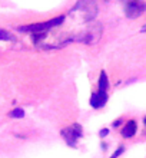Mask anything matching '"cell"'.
<instances>
[{"mask_svg": "<svg viewBox=\"0 0 146 158\" xmlns=\"http://www.w3.org/2000/svg\"><path fill=\"white\" fill-rule=\"evenodd\" d=\"M65 22V16L60 15L57 17H52L46 22H39V23H30V25L20 26L19 30L20 32H26V33H39V32H47V30L53 29L56 26H60Z\"/></svg>", "mask_w": 146, "mask_h": 158, "instance_id": "1", "label": "cell"}, {"mask_svg": "<svg viewBox=\"0 0 146 158\" xmlns=\"http://www.w3.org/2000/svg\"><path fill=\"white\" fill-rule=\"evenodd\" d=\"M60 135H62V138L65 139V142H66L67 145L72 147V148H76L77 147V141L83 137V128H82L80 124L75 122V124L63 128L60 131Z\"/></svg>", "mask_w": 146, "mask_h": 158, "instance_id": "2", "label": "cell"}, {"mask_svg": "<svg viewBox=\"0 0 146 158\" xmlns=\"http://www.w3.org/2000/svg\"><path fill=\"white\" fill-rule=\"evenodd\" d=\"M123 4L125 16L128 19H138L146 12V3L143 0H120Z\"/></svg>", "mask_w": 146, "mask_h": 158, "instance_id": "3", "label": "cell"}, {"mask_svg": "<svg viewBox=\"0 0 146 158\" xmlns=\"http://www.w3.org/2000/svg\"><path fill=\"white\" fill-rule=\"evenodd\" d=\"M75 10H80L82 12L85 22H92L97 15L96 0H77V3L73 7V12Z\"/></svg>", "mask_w": 146, "mask_h": 158, "instance_id": "4", "label": "cell"}, {"mask_svg": "<svg viewBox=\"0 0 146 158\" xmlns=\"http://www.w3.org/2000/svg\"><path fill=\"white\" fill-rule=\"evenodd\" d=\"M100 36H102V27H100V25H95L92 26V29L86 30L83 36L79 38V40L82 43H86V45H95L100 39Z\"/></svg>", "mask_w": 146, "mask_h": 158, "instance_id": "5", "label": "cell"}, {"mask_svg": "<svg viewBox=\"0 0 146 158\" xmlns=\"http://www.w3.org/2000/svg\"><path fill=\"white\" fill-rule=\"evenodd\" d=\"M108 99H109V95L108 92H93L90 95V106L93 109H100L103 108L105 105L108 104Z\"/></svg>", "mask_w": 146, "mask_h": 158, "instance_id": "6", "label": "cell"}, {"mask_svg": "<svg viewBox=\"0 0 146 158\" xmlns=\"http://www.w3.org/2000/svg\"><path fill=\"white\" fill-rule=\"evenodd\" d=\"M138 131V124L135 119H129L128 122L125 124V127L122 128V137L123 138H132L135 137V134Z\"/></svg>", "mask_w": 146, "mask_h": 158, "instance_id": "7", "label": "cell"}, {"mask_svg": "<svg viewBox=\"0 0 146 158\" xmlns=\"http://www.w3.org/2000/svg\"><path fill=\"white\" fill-rule=\"evenodd\" d=\"M97 88H99L100 92H108V89H109V78L105 71L100 72L99 81H97Z\"/></svg>", "mask_w": 146, "mask_h": 158, "instance_id": "8", "label": "cell"}, {"mask_svg": "<svg viewBox=\"0 0 146 158\" xmlns=\"http://www.w3.org/2000/svg\"><path fill=\"white\" fill-rule=\"evenodd\" d=\"M12 40H16V38L7 30L0 29V42H12Z\"/></svg>", "mask_w": 146, "mask_h": 158, "instance_id": "9", "label": "cell"}, {"mask_svg": "<svg viewBox=\"0 0 146 158\" xmlns=\"http://www.w3.org/2000/svg\"><path fill=\"white\" fill-rule=\"evenodd\" d=\"M47 36V32H39V33H32V42L34 45H37L40 42H43Z\"/></svg>", "mask_w": 146, "mask_h": 158, "instance_id": "10", "label": "cell"}, {"mask_svg": "<svg viewBox=\"0 0 146 158\" xmlns=\"http://www.w3.org/2000/svg\"><path fill=\"white\" fill-rule=\"evenodd\" d=\"M9 117H10V118H16V119L23 118V117H25V111H23V108H14V109H12V111L9 112Z\"/></svg>", "mask_w": 146, "mask_h": 158, "instance_id": "11", "label": "cell"}, {"mask_svg": "<svg viewBox=\"0 0 146 158\" xmlns=\"http://www.w3.org/2000/svg\"><path fill=\"white\" fill-rule=\"evenodd\" d=\"M123 152H125V147H123V145H120V147H119V148H117L116 151H115V152H113L112 155H110V158H117V157H119V155H122V154H123Z\"/></svg>", "mask_w": 146, "mask_h": 158, "instance_id": "12", "label": "cell"}, {"mask_svg": "<svg viewBox=\"0 0 146 158\" xmlns=\"http://www.w3.org/2000/svg\"><path fill=\"white\" fill-rule=\"evenodd\" d=\"M108 134H109V129H108V128H103V129H100L99 135H100V137H106Z\"/></svg>", "mask_w": 146, "mask_h": 158, "instance_id": "13", "label": "cell"}, {"mask_svg": "<svg viewBox=\"0 0 146 158\" xmlns=\"http://www.w3.org/2000/svg\"><path fill=\"white\" fill-rule=\"evenodd\" d=\"M120 122H122V121L120 119H117V121H115V122H113V127H119V125H120Z\"/></svg>", "mask_w": 146, "mask_h": 158, "instance_id": "14", "label": "cell"}, {"mask_svg": "<svg viewBox=\"0 0 146 158\" xmlns=\"http://www.w3.org/2000/svg\"><path fill=\"white\" fill-rule=\"evenodd\" d=\"M140 32H142V33H146V25H143V26H142V29H140Z\"/></svg>", "mask_w": 146, "mask_h": 158, "instance_id": "15", "label": "cell"}, {"mask_svg": "<svg viewBox=\"0 0 146 158\" xmlns=\"http://www.w3.org/2000/svg\"><path fill=\"white\" fill-rule=\"evenodd\" d=\"M143 124H145V127H146V117L143 118Z\"/></svg>", "mask_w": 146, "mask_h": 158, "instance_id": "16", "label": "cell"}, {"mask_svg": "<svg viewBox=\"0 0 146 158\" xmlns=\"http://www.w3.org/2000/svg\"><path fill=\"white\" fill-rule=\"evenodd\" d=\"M103 2H109V0H103Z\"/></svg>", "mask_w": 146, "mask_h": 158, "instance_id": "17", "label": "cell"}]
</instances>
